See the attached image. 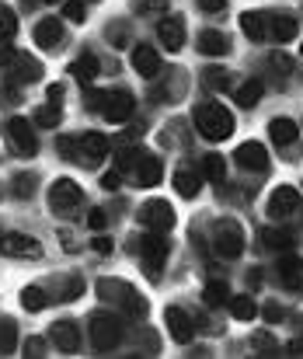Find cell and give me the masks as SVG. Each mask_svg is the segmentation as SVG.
<instances>
[{"label":"cell","instance_id":"cell-1","mask_svg":"<svg viewBox=\"0 0 303 359\" xmlns=\"http://www.w3.org/2000/svg\"><path fill=\"white\" fill-rule=\"evenodd\" d=\"M196 126L206 140H227L234 133V116L220 102H202L196 109Z\"/></svg>","mask_w":303,"mask_h":359},{"label":"cell","instance_id":"cell-2","mask_svg":"<svg viewBox=\"0 0 303 359\" xmlns=\"http://www.w3.org/2000/svg\"><path fill=\"white\" fill-rule=\"evenodd\" d=\"M122 342V318L115 314H95L91 318V346L98 353H112Z\"/></svg>","mask_w":303,"mask_h":359},{"label":"cell","instance_id":"cell-3","mask_svg":"<svg viewBox=\"0 0 303 359\" xmlns=\"http://www.w3.org/2000/svg\"><path fill=\"white\" fill-rule=\"evenodd\" d=\"M213 248H216L220 258H237L244 251V231L234 220H220L213 227Z\"/></svg>","mask_w":303,"mask_h":359},{"label":"cell","instance_id":"cell-4","mask_svg":"<svg viewBox=\"0 0 303 359\" xmlns=\"http://www.w3.org/2000/svg\"><path fill=\"white\" fill-rule=\"evenodd\" d=\"M81 203H84V192H81L77 182H70V178L53 182V189H49V206H53V213H74Z\"/></svg>","mask_w":303,"mask_h":359},{"label":"cell","instance_id":"cell-5","mask_svg":"<svg viewBox=\"0 0 303 359\" xmlns=\"http://www.w3.org/2000/svg\"><path fill=\"white\" fill-rule=\"evenodd\" d=\"M4 133H7V143L21 154V157H35V150H39V136H35V129L28 126V119H7L4 126Z\"/></svg>","mask_w":303,"mask_h":359},{"label":"cell","instance_id":"cell-6","mask_svg":"<svg viewBox=\"0 0 303 359\" xmlns=\"http://www.w3.org/2000/svg\"><path fill=\"white\" fill-rule=\"evenodd\" d=\"M140 224L147 231H157V234H168L175 227V210L164 203V199H150L143 210H140Z\"/></svg>","mask_w":303,"mask_h":359},{"label":"cell","instance_id":"cell-7","mask_svg":"<svg viewBox=\"0 0 303 359\" xmlns=\"http://www.w3.org/2000/svg\"><path fill=\"white\" fill-rule=\"evenodd\" d=\"M133 109H136V102H133V95L129 91H101V105L98 112L105 116L108 122H126L133 116Z\"/></svg>","mask_w":303,"mask_h":359},{"label":"cell","instance_id":"cell-8","mask_svg":"<svg viewBox=\"0 0 303 359\" xmlns=\"http://www.w3.org/2000/svg\"><path fill=\"white\" fill-rule=\"evenodd\" d=\"M140 255H143V262H147L150 276H157V269H161V265H164V258H168V241L161 238L157 231H150V234H143V238H140Z\"/></svg>","mask_w":303,"mask_h":359},{"label":"cell","instance_id":"cell-9","mask_svg":"<svg viewBox=\"0 0 303 359\" xmlns=\"http://www.w3.org/2000/svg\"><path fill=\"white\" fill-rule=\"evenodd\" d=\"M7 74H11L14 84H35L42 77V63L32 60V56H25V53H14V60L7 63Z\"/></svg>","mask_w":303,"mask_h":359},{"label":"cell","instance_id":"cell-10","mask_svg":"<svg viewBox=\"0 0 303 359\" xmlns=\"http://www.w3.org/2000/svg\"><path fill=\"white\" fill-rule=\"evenodd\" d=\"M300 192L293 189V185H279L276 192H272V199H269V213L279 220V217H293L297 210H300Z\"/></svg>","mask_w":303,"mask_h":359},{"label":"cell","instance_id":"cell-11","mask_svg":"<svg viewBox=\"0 0 303 359\" xmlns=\"http://www.w3.org/2000/svg\"><path fill=\"white\" fill-rule=\"evenodd\" d=\"M0 251L11 255V258H39L42 244L28 234H7V238H0Z\"/></svg>","mask_w":303,"mask_h":359},{"label":"cell","instance_id":"cell-12","mask_svg":"<svg viewBox=\"0 0 303 359\" xmlns=\"http://www.w3.org/2000/svg\"><path fill=\"white\" fill-rule=\"evenodd\" d=\"M133 70L140 74V77H147V81H154L157 74H161V53L154 49V46H136L133 49Z\"/></svg>","mask_w":303,"mask_h":359},{"label":"cell","instance_id":"cell-13","mask_svg":"<svg viewBox=\"0 0 303 359\" xmlns=\"http://www.w3.org/2000/svg\"><path fill=\"white\" fill-rule=\"evenodd\" d=\"M105 154H108V140L101 133H84L77 140V161L81 164H98Z\"/></svg>","mask_w":303,"mask_h":359},{"label":"cell","instance_id":"cell-14","mask_svg":"<svg viewBox=\"0 0 303 359\" xmlns=\"http://www.w3.org/2000/svg\"><path fill=\"white\" fill-rule=\"evenodd\" d=\"M164 321H168L171 339H175V342H182V346H185V342L192 339V332H196V321H192L182 307H168V311H164Z\"/></svg>","mask_w":303,"mask_h":359},{"label":"cell","instance_id":"cell-15","mask_svg":"<svg viewBox=\"0 0 303 359\" xmlns=\"http://www.w3.org/2000/svg\"><path fill=\"white\" fill-rule=\"evenodd\" d=\"M234 157H237V164L244 171H265L269 168V150L262 143H241Z\"/></svg>","mask_w":303,"mask_h":359},{"label":"cell","instance_id":"cell-16","mask_svg":"<svg viewBox=\"0 0 303 359\" xmlns=\"http://www.w3.org/2000/svg\"><path fill=\"white\" fill-rule=\"evenodd\" d=\"M136 182H140V189H150V185H157L161 182V175H164V164H161V157H154V154H140V161H136Z\"/></svg>","mask_w":303,"mask_h":359},{"label":"cell","instance_id":"cell-17","mask_svg":"<svg viewBox=\"0 0 303 359\" xmlns=\"http://www.w3.org/2000/svg\"><path fill=\"white\" fill-rule=\"evenodd\" d=\"M53 339H56V349L67 353V356H74L81 349V328L74 321H56L53 325Z\"/></svg>","mask_w":303,"mask_h":359},{"label":"cell","instance_id":"cell-18","mask_svg":"<svg viewBox=\"0 0 303 359\" xmlns=\"http://www.w3.org/2000/svg\"><path fill=\"white\" fill-rule=\"evenodd\" d=\"M157 35H161V42L168 46V53H178V49L185 46V21H182V18H164V21L157 25Z\"/></svg>","mask_w":303,"mask_h":359},{"label":"cell","instance_id":"cell-19","mask_svg":"<svg viewBox=\"0 0 303 359\" xmlns=\"http://www.w3.org/2000/svg\"><path fill=\"white\" fill-rule=\"evenodd\" d=\"M35 42H39L42 49H56V46L63 42V25H60L56 18L39 21V25H35Z\"/></svg>","mask_w":303,"mask_h":359},{"label":"cell","instance_id":"cell-20","mask_svg":"<svg viewBox=\"0 0 303 359\" xmlns=\"http://www.w3.org/2000/svg\"><path fill=\"white\" fill-rule=\"evenodd\" d=\"M297 32H300V25H297L293 14H276V18H269V35H272L276 42H290V39H297Z\"/></svg>","mask_w":303,"mask_h":359},{"label":"cell","instance_id":"cell-21","mask_svg":"<svg viewBox=\"0 0 303 359\" xmlns=\"http://www.w3.org/2000/svg\"><path fill=\"white\" fill-rule=\"evenodd\" d=\"M279 279L290 286V290H297L303 293V258H293V255H286L283 262H279Z\"/></svg>","mask_w":303,"mask_h":359},{"label":"cell","instance_id":"cell-22","mask_svg":"<svg viewBox=\"0 0 303 359\" xmlns=\"http://www.w3.org/2000/svg\"><path fill=\"white\" fill-rule=\"evenodd\" d=\"M269 136H272V143H276V147H293V143H297V136H300V129H297V122L293 119H272Z\"/></svg>","mask_w":303,"mask_h":359},{"label":"cell","instance_id":"cell-23","mask_svg":"<svg viewBox=\"0 0 303 359\" xmlns=\"http://www.w3.org/2000/svg\"><path fill=\"white\" fill-rule=\"evenodd\" d=\"M241 32L248 35V39H265L269 35V18L265 14H258V11H248V14H241Z\"/></svg>","mask_w":303,"mask_h":359},{"label":"cell","instance_id":"cell-24","mask_svg":"<svg viewBox=\"0 0 303 359\" xmlns=\"http://www.w3.org/2000/svg\"><path fill=\"white\" fill-rule=\"evenodd\" d=\"M70 74H74L81 84H91V81L98 77V56H95V53H84V56L70 67Z\"/></svg>","mask_w":303,"mask_h":359},{"label":"cell","instance_id":"cell-25","mask_svg":"<svg viewBox=\"0 0 303 359\" xmlns=\"http://www.w3.org/2000/svg\"><path fill=\"white\" fill-rule=\"evenodd\" d=\"M175 189H178V196H182V199H196V196H199V175H196V171H189V168H182V171H178V175H175Z\"/></svg>","mask_w":303,"mask_h":359},{"label":"cell","instance_id":"cell-26","mask_svg":"<svg viewBox=\"0 0 303 359\" xmlns=\"http://www.w3.org/2000/svg\"><path fill=\"white\" fill-rule=\"evenodd\" d=\"M199 49L206 56H223L227 49H230V42H227V35L223 32H202L199 35Z\"/></svg>","mask_w":303,"mask_h":359},{"label":"cell","instance_id":"cell-27","mask_svg":"<svg viewBox=\"0 0 303 359\" xmlns=\"http://www.w3.org/2000/svg\"><path fill=\"white\" fill-rule=\"evenodd\" d=\"M262 91H265V84H262L258 77H251V81H244V84L237 88V105H244V109H251V105H258V102H262Z\"/></svg>","mask_w":303,"mask_h":359},{"label":"cell","instance_id":"cell-28","mask_svg":"<svg viewBox=\"0 0 303 359\" xmlns=\"http://www.w3.org/2000/svg\"><path fill=\"white\" fill-rule=\"evenodd\" d=\"M98 293L105 300H119V304H126V297L133 293V286H126V283H119V279H98Z\"/></svg>","mask_w":303,"mask_h":359},{"label":"cell","instance_id":"cell-29","mask_svg":"<svg viewBox=\"0 0 303 359\" xmlns=\"http://www.w3.org/2000/svg\"><path fill=\"white\" fill-rule=\"evenodd\" d=\"M230 314H234L237 321H255L258 304H255L251 297H230Z\"/></svg>","mask_w":303,"mask_h":359},{"label":"cell","instance_id":"cell-30","mask_svg":"<svg viewBox=\"0 0 303 359\" xmlns=\"http://www.w3.org/2000/svg\"><path fill=\"white\" fill-rule=\"evenodd\" d=\"M262 241H265L269 251H290V248H293V238H290L286 231H272V227L262 231Z\"/></svg>","mask_w":303,"mask_h":359},{"label":"cell","instance_id":"cell-31","mask_svg":"<svg viewBox=\"0 0 303 359\" xmlns=\"http://www.w3.org/2000/svg\"><path fill=\"white\" fill-rule=\"evenodd\" d=\"M202 171H206V178H209V182H223V178H227V164H223V157H220V154H206Z\"/></svg>","mask_w":303,"mask_h":359},{"label":"cell","instance_id":"cell-32","mask_svg":"<svg viewBox=\"0 0 303 359\" xmlns=\"http://www.w3.org/2000/svg\"><path fill=\"white\" fill-rule=\"evenodd\" d=\"M60 119H63V112H60V105H53V102L35 112V126H42V129H56Z\"/></svg>","mask_w":303,"mask_h":359},{"label":"cell","instance_id":"cell-33","mask_svg":"<svg viewBox=\"0 0 303 359\" xmlns=\"http://www.w3.org/2000/svg\"><path fill=\"white\" fill-rule=\"evenodd\" d=\"M202 297H206V304H209V307H220L223 300H230V290H227V283L213 279V283L202 290Z\"/></svg>","mask_w":303,"mask_h":359},{"label":"cell","instance_id":"cell-34","mask_svg":"<svg viewBox=\"0 0 303 359\" xmlns=\"http://www.w3.org/2000/svg\"><path fill=\"white\" fill-rule=\"evenodd\" d=\"M18 346V328L11 318H0V353H14Z\"/></svg>","mask_w":303,"mask_h":359},{"label":"cell","instance_id":"cell-35","mask_svg":"<svg viewBox=\"0 0 303 359\" xmlns=\"http://www.w3.org/2000/svg\"><path fill=\"white\" fill-rule=\"evenodd\" d=\"M202 84H206L209 91H227L230 77H227V70H216V67H209V70H202Z\"/></svg>","mask_w":303,"mask_h":359},{"label":"cell","instance_id":"cell-36","mask_svg":"<svg viewBox=\"0 0 303 359\" xmlns=\"http://www.w3.org/2000/svg\"><path fill=\"white\" fill-rule=\"evenodd\" d=\"M21 307H25V311H42V307H46V293H42L39 286L21 290Z\"/></svg>","mask_w":303,"mask_h":359},{"label":"cell","instance_id":"cell-37","mask_svg":"<svg viewBox=\"0 0 303 359\" xmlns=\"http://www.w3.org/2000/svg\"><path fill=\"white\" fill-rule=\"evenodd\" d=\"M14 32H18V18L7 4H0V39H14Z\"/></svg>","mask_w":303,"mask_h":359},{"label":"cell","instance_id":"cell-38","mask_svg":"<svg viewBox=\"0 0 303 359\" xmlns=\"http://www.w3.org/2000/svg\"><path fill=\"white\" fill-rule=\"evenodd\" d=\"M140 154H143V150H119V161H115V168H119V171H129V168H136Z\"/></svg>","mask_w":303,"mask_h":359},{"label":"cell","instance_id":"cell-39","mask_svg":"<svg viewBox=\"0 0 303 359\" xmlns=\"http://www.w3.org/2000/svg\"><path fill=\"white\" fill-rule=\"evenodd\" d=\"M63 18L84 21V0H67V4H63Z\"/></svg>","mask_w":303,"mask_h":359},{"label":"cell","instance_id":"cell-40","mask_svg":"<svg viewBox=\"0 0 303 359\" xmlns=\"http://www.w3.org/2000/svg\"><path fill=\"white\" fill-rule=\"evenodd\" d=\"M81 293H84V279H81V276H74V279L67 283V290H63V297H60V300H77Z\"/></svg>","mask_w":303,"mask_h":359},{"label":"cell","instance_id":"cell-41","mask_svg":"<svg viewBox=\"0 0 303 359\" xmlns=\"http://www.w3.org/2000/svg\"><path fill=\"white\" fill-rule=\"evenodd\" d=\"M60 154L67 157V161H77V140H70V136H60Z\"/></svg>","mask_w":303,"mask_h":359},{"label":"cell","instance_id":"cell-42","mask_svg":"<svg viewBox=\"0 0 303 359\" xmlns=\"http://www.w3.org/2000/svg\"><path fill=\"white\" fill-rule=\"evenodd\" d=\"M255 346H258L262 353H269V356H272V353H279L276 339H272V335H265V332H258V335H255Z\"/></svg>","mask_w":303,"mask_h":359},{"label":"cell","instance_id":"cell-43","mask_svg":"<svg viewBox=\"0 0 303 359\" xmlns=\"http://www.w3.org/2000/svg\"><path fill=\"white\" fill-rule=\"evenodd\" d=\"M168 11V0H143L140 4V14H164Z\"/></svg>","mask_w":303,"mask_h":359},{"label":"cell","instance_id":"cell-44","mask_svg":"<svg viewBox=\"0 0 303 359\" xmlns=\"http://www.w3.org/2000/svg\"><path fill=\"white\" fill-rule=\"evenodd\" d=\"M269 63H272L276 70H283V74H290V70H293V63H290V56H286V53H272V56H269Z\"/></svg>","mask_w":303,"mask_h":359},{"label":"cell","instance_id":"cell-45","mask_svg":"<svg viewBox=\"0 0 303 359\" xmlns=\"http://www.w3.org/2000/svg\"><path fill=\"white\" fill-rule=\"evenodd\" d=\"M119 178H122V171H119V168H115V171H105V175H101V189H108V192H112V189H119Z\"/></svg>","mask_w":303,"mask_h":359},{"label":"cell","instance_id":"cell-46","mask_svg":"<svg viewBox=\"0 0 303 359\" xmlns=\"http://www.w3.org/2000/svg\"><path fill=\"white\" fill-rule=\"evenodd\" d=\"M14 196H21V199H25V196H32V178H25V175H21V178H14Z\"/></svg>","mask_w":303,"mask_h":359},{"label":"cell","instance_id":"cell-47","mask_svg":"<svg viewBox=\"0 0 303 359\" xmlns=\"http://www.w3.org/2000/svg\"><path fill=\"white\" fill-rule=\"evenodd\" d=\"M108 224V217H105V210H91V217H88V227L91 231H101Z\"/></svg>","mask_w":303,"mask_h":359},{"label":"cell","instance_id":"cell-48","mask_svg":"<svg viewBox=\"0 0 303 359\" xmlns=\"http://www.w3.org/2000/svg\"><path fill=\"white\" fill-rule=\"evenodd\" d=\"M42 349H46L42 339H28V342H25V356H42Z\"/></svg>","mask_w":303,"mask_h":359},{"label":"cell","instance_id":"cell-49","mask_svg":"<svg viewBox=\"0 0 303 359\" xmlns=\"http://www.w3.org/2000/svg\"><path fill=\"white\" fill-rule=\"evenodd\" d=\"M11 60H14V49L7 46V39H0V67H7Z\"/></svg>","mask_w":303,"mask_h":359},{"label":"cell","instance_id":"cell-50","mask_svg":"<svg viewBox=\"0 0 303 359\" xmlns=\"http://www.w3.org/2000/svg\"><path fill=\"white\" fill-rule=\"evenodd\" d=\"M223 4H227V0H199V7H202V11H209V14L223 11Z\"/></svg>","mask_w":303,"mask_h":359},{"label":"cell","instance_id":"cell-51","mask_svg":"<svg viewBox=\"0 0 303 359\" xmlns=\"http://www.w3.org/2000/svg\"><path fill=\"white\" fill-rule=\"evenodd\" d=\"M95 251L108 255V251H112V241H108V238H95Z\"/></svg>","mask_w":303,"mask_h":359},{"label":"cell","instance_id":"cell-52","mask_svg":"<svg viewBox=\"0 0 303 359\" xmlns=\"http://www.w3.org/2000/svg\"><path fill=\"white\" fill-rule=\"evenodd\" d=\"M60 98H63V88H60V84H53V88H49V102H53V105H60Z\"/></svg>","mask_w":303,"mask_h":359},{"label":"cell","instance_id":"cell-53","mask_svg":"<svg viewBox=\"0 0 303 359\" xmlns=\"http://www.w3.org/2000/svg\"><path fill=\"white\" fill-rule=\"evenodd\" d=\"M279 314H283V311H279V307H276V304H272V307H269V311H265V318H269V321H276V318H279Z\"/></svg>","mask_w":303,"mask_h":359},{"label":"cell","instance_id":"cell-54","mask_svg":"<svg viewBox=\"0 0 303 359\" xmlns=\"http://www.w3.org/2000/svg\"><path fill=\"white\" fill-rule=\"evenodd\" d=\"M300 53H303V46H300Z\"/></svg>","mask_w":303,"mask_h":359},{"label":"cell","instance_id":"cell-55","mask_svg":"<svg viewBox=\"0 0 303 359\" xmlns=\"http://www.w3.org/2000/svg\"><path fill=\"white\" fill-rule=\"evenodd\" d=\"M49 4H53V0H49Z\"/></svg>","mask_w":303,"mask_h":359}]
</instances>
